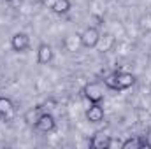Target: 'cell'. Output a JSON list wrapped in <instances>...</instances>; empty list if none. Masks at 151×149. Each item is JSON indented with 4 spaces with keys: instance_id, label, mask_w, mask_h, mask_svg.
Instances as JSON below:
<instances>
[{
    "instance_id": "obj_8",
    "label": "cell",
    "mask_w": 151,
    "mask_h": 149,
    "mask_svg": "<svg viewBox=\"0 0 151 149\" xmlns=\"http://www.w3.org/2000/svg\"><path fill=\"white\" fill-rule=\"evenodd\" d=\"M109 139H111V135H107L106 132H97V133L91 137L90 146H91L93 149H107V146H109Z\"/></svg>"
},
{
    "instance_id": "obj_12",
    "label": "cell",
    "mask_w": 151,
    "mask_h": 149,
    "mask_svg": "<svg viewBox=\"0 0 151 149\" xmlns=\"http://www.w3.org/2000/svg\"><path fill=\"white\" fill-rule=\"evenodd\" d=\"M44 114V109H42V105H37V107H32V109H28V111L25 112V121L28 123V125H35L39 121V117Z\"/></svg>"
},
{
    "instance_id": "obj_15",
    "label": "cell",
    "mask_w": 151,
    "mask_h": 149,
    "mask_svg": "<svg viewBox=\"0 0 151 149\" xmlns=\"http://www.w3.org/2000/svg\"><path fill=\"white\" fill-rule=\"evenodd\" d=\"M141 25H142V28H144V30L151 32V14H146V16L141 19Z\"/></svg>"
},
{
    "instance_id": "obj_18",
    "label": "cell",
    "mask_w": 151,
    "mask_h": 149,
    "mask_svg": "<svg viewBox=\"0 0 151 149\" xmlns=\"http://www.w3.org/2000/svg\"><path fill=\"white\" fill-rule=\"evenodd\" d=\"M55 2H56V0H42V4H44V5H47L49 9L53 7V4H55Z\"/></svg>"
},
{
    "instance_id": "obj_17",
    "label": "cell",
    "mask_w": 151,
    "mask_h": 149,
    "mask_svg": "<svg viewBox=\"0 0 151 149\" xmlns=\"http://www.w3.org/2000/svg\"><path fill=\"white\" fill-rule=\"evenodd\" d=\"M146 148H151V128L148 130V135H146Z\"/></svg>"
},
{
    "instance_id": "obj_3",
    "label": "cell",
    "mask_w": 151,
    "mask_h": 149,
    "mask_svg": "<svg viewBox=\"0 0 151 149\" xmlns=\"http://www.w3.org/2000/svg\"><path fill=\"white\" fill-rule=\"evenodd\" d=\"M11 47L14 53H25L30 47V37L25 32H18L11 37Z\"/></svg>"
},
{
    "instance_id": "obj_9",
    "label": "cell",
    "mask_w": 151,
    "mask_h": 149,
    "mask_svg": "<svg viewBox=\"0 0 151 149\" xmlns=\"http://www.w3.org/2000/svg\"><path fill=\"white\" fill-rule=\"evenodd\" d=\"M135 84V75L130 72H118V90H128Z\"/></svg>"
},
{
    "instance_id": "obj_1",
    "label": "cell",
    "mask_w": 151,
    "mask_h": 149,
    "mask_svg": "<svg viewBox=\"0 0 151 149\" xmlns=\"http://www.w3.org/2000/svg\"><path fill=\"white\" fill-rule=\"evenodd\" d=\"M100 39H102V35H100V32H99L97 27H88V28H84L81 32V44H83L84 49L97 47L99 42H100Z\"/></svg>"
},
{
    "instance_id": "obj_14",
    "label": "cell",
    "mask_w": 151,
    "mask_h": 149,
    "mask_svg": "<svg viewBox=\"0 0 151 149\" xmlns=\"http://www.w3.org/2000/svg\"><path fill=\"white\" fill-rule=\"evenodd\" d=\"M104 84L109 88V90H118V72H113L109 74L106 79H104Z\"/></svg>"
},
{
    "instance_id": "obj_7",
    "label": "cell",
    "mask_w": 151,
    "mask_h": 149,
    "mask_svg": "<svg viewBox=\"0 0 151 149\" xmlns=\"http://www.w3.org/2000/svg\"><path fill=\"white\" fill-rule=\"evenodd\" d=\"M104 116H106V112H104V109H102L100 104H91V105L86 109V119H88L90 123H100V121L104 119Z\"/></svg>"
},
{
    "instance_id": "obj_10",
    "label": "cell",
    "mask_w": 151,
    "mask_h": 149,
    "mask_svg": "<svg viewBox=\"0 0 151 149\" xmlns=\"http://www.w3.org/2000/svg\"><path fill=\"white\" fill-rule=\"evenodd\" d=\"M14 114V105L7 97H0V117L2 119H11Z\"/></svg>"
},
{
    "instance_id": "obj_4",
    "label": "cell",
    "mask_w": 151,
    "mask_h": 149,
    "mask_svg": "<svg viewBox=\"0 0 151 149\" xmlns=\"http://www.w3.org/2000/svg\"><path fill=\"white\" fill-rule=\"evenodd\" d=\"M34 126L37 128L40 133H47V132H53V130H55V126H56V121H55V117H53L51 114L44 112V114L39 117V121L34 125Z\"/></svg>"
},
{
    "instance_id": "obj_13",
    "label": "cell",
    "mask_w": 151,
    "mask_h": 149,
    "mask_svg": "<svg viewBox=\"0 0 151 149\" xmlns=\"http://www.w3.org/2000/svg\"><path fill=\"white\" fill-rule=\"evenodd\" d=\"M144 146H146V140H141V139H135V137H130V139L121 142V149H141Z\"/></svg>"
},
{
    "instance_id": "obj_16",
    "label": "cell",
    "mask_w": 151,
    "mask_h": 149,
    "mask_svg": "<svg viewBox=\"0 0 151 149\" xmlns=\"http://www.w3.org/2000/svg\"><path fill=\"white\" fill-rule=\"evenodd\" d=\"M113 148H119L121 149V140H118V139L111 137V139H109V146H107V149H113Z\"/></svg>"
},
{
    "instance_id": "obj_19",
    "label": "cell",
    "mask_w": 151,
    "mask_h": 149,
    "mask_svg": "<svg viewBox=\"0 0 151 149\" xmlns=\"http://www.w3.org/2000/svg\"><path fill=\"white\" fill-rule=\"evenodd\" d=\"M4 2H9V4H11V2H14V0H4Z\"/></svg>"
},
{
    "instance_id": "obj_2",
    "label": "cell",
    "mask_w": 151,
    "mask_h": 149,
    "mask_svg": "<svg viewBox=\"0 0 151 149\" xmlns=\"http://www.w3.org/2000/svg\"><path fill=\"white\" fill-rule=\"evenodd\" d=\"M83 93H84V98L90 104H100L102 98H104V90L99 82H88L83 88Z\"/></svg>"
},
{
    "instance_id": "obj_6",
    "label": "cell",
    "mask_w": 151,
    "mask_h": 149,
    "mask_svg": "<svg viewBox=\"0 0 151 149\" xmlns=\"http://www.w3.org/2000/svg\"><path fill=\"white\" fill-rule=\"evenodd\" d=\"M53 58H55V51H53V47L49 46V44H40L37 49V62L40 65H49L51 62H53Z\"/></svg>"
},
{
    "instance_id": "obj_5",
    "label": "cell",
    "mask_w": 151,
    "mask_h": 149,
    "mask_svg": "<svg viewBox=\"0 0 151 149\" xmlns=\"http://www.w3.org/2000/svg\"><path fill=\"white\" fill-rule=\"evenodd\" d=\"M62 44H63V47H65L67 53L74 54V53H77L83 47V44H81V34H69L67 37H63Z\"/></svg>"
},
{
    "instance_id": "obj_11",
    "label": "cell",
    "mask_w": 151,
    "mask_h": 149,
    "mask_svg": "<svg viewBox=\"0 0 151 149\" xmlns=\"http://www.w3.org/2000/svg\"><path fill=\"white\" fill-rule=\"evenodd\" d=\"M70 9H72V4H70V0H56V2L53 4V7H51V11H53L55 14H58V16H63V14H67Z\"/></svg>"
}]
</instances>
